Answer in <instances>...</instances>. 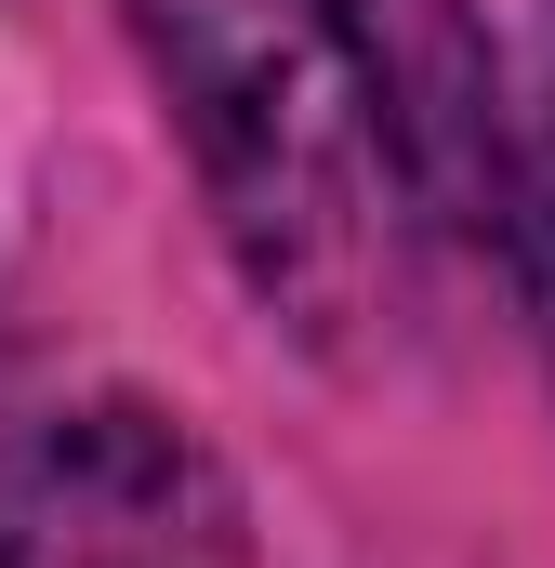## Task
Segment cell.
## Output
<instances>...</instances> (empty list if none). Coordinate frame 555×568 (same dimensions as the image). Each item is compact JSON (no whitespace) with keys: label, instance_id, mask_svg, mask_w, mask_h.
I'll use <instances>...</instances> for the list:
<instances>
[{"label":"cell","instance_id":"cell-2","mask_svg":"<svg viewBox=\"0 0 555 568\" xmlns=\"http://www.w3.org/2000/svg\"><path fill=\"white\" fill-rule=\"evenodd\" d=\"M0 568H252V516L172 410L80 397L0 436Z\"/></svg>","mask_w":555,"mask_h":568},{"label":"cell","instance_id":"cell-3","mask_svg":"<svg viewBox=\"0 0 555 568\" xmlns=\"http://www.w3.org/2000/svg\"><path fill=\"white\" fill-rule=\"evenodd\" d=\"M490 225L516 239L529 291L555 304V13L529 27L516 80L490 93Z\"/></svg>","mask_w":555,"mask_h":568},{"label":"cell","instance_id":"cell-1","mask_svg":"<svg viewBox=\"0 0 555 568\" xmlns=\"http://www.w3.org/2000/svg\"><path fill=\"white\" fill-rule=\"evenodd\" d=\"M212 185L225 252L291 331L371 344L490 212V53L463 0H120Z\"/></svg>","mask_w":555,"mask_h":568}]
</instances>
